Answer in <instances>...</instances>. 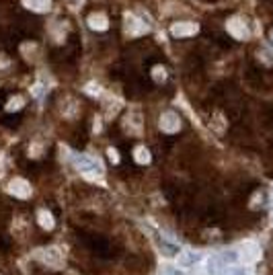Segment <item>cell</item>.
<instances>
[{"label": "cell", "mask_w": 273, "mask_h": 275, "mask_svg": "<svg viewBox=\"0 0 273 275\" xmlns=\"http://www.w3.org/2000/svg\"><path fill=\"white\" fill-rule=\"evenodd\" d=\"M72 164L83 173L85 177H91V179H97V177H103V164L92 158V156H87V154H72Z\"/></svg>", "instance_id": "obj_1"}, {"label": "cell", "mask_w": 273, "mask_h": 275, "mask_svg": "<svg viewBox=\"0 0 273 275\" xmlns=\"http://www.w3.org/2000/svg\"><path fill=\"white\" fill-rule=\"evenodd\" d=\"M35 257L51 269H62L64 267V255H62L60 249H56V246H47V249L35 251Z\"/></svg>", "instance_id": "obj_2"}, {"label": "cell", "mask_w": 273, "mask_h": 275, "mask_svg": "<svg viewBox=\"0 0 273 275\" xmlns=\"http://www.w3.org/2000/svg\"><path fill=\"white\" fill-rule=\"evenodd\" d=\"M158 126H160V130L165 132V134H175V132L181 130V117L177 115L175 111H165V113L160 115Z\"/></svg>", "instance_id": "obj_3"}, {"label": "cell", "mask_w": 273, "mask_h": 275, "mask_svg": "<svg viewBox=\"0 0 273 275\" xmlns=\"http://www.w3.org/2000/svg\"><path fill=\"white\" fill-rule=\"evenodd\" d=\"M148 29H150V27H148L142 19H138L136 15H132V12H128V15H126V33H128L130 37L144 35V33H148Z\"/></svg>", "instance_id": "obj_4"}, {"label": "cell", "mask_w": 273, "mask_h": 275, "mask_svg": "<svg viewBox=\"0 0 273 275\" xmlns=\"http://www.w3.org/2000/svg\"><path fill=\"white\" fill-rule=\"evenodd\" d=\"M197 31H199L197 23H191V21H179V23H175L171 27V35L173 37H179V39L191 37V35H195Z\"/></svg>", "instance_id": "obj_5"}, {"label": "cell", "mask_w": 273, "mask_h": 275, "mask_svg": "<svg viewBox=\"0 0 273 275\" xmlns=\"http://www.w3.org/2000/svg\"><path fill=\"white\" fill-rule=\"evenodd\" d=\"M199 263H201V255L195 253V251H183V253L177 255V267L183 269V271L193 269Z\"/></svg>", "instance_id": "obj_6"}, {"label": "cell", "mask_w": 273, "mask_h": 275, "mask_svg": "<svg viewBox=\"0 0 273 275\" xmlns=\"http://www.w3.org/2000/svg\"><path fill=\"white\" fill-rule=\"evenodd\" d=\"M8 193L15 195V197H21V199H27L31 195V185L27 183L25 179L17 177V179H12V181L8 183Z\"/></svg>", "instance_id": "obj_7"}, {"label": "cell", "mask_w": 273, "mask_h": 275, "mask_svg": "<svg viewBox=\"0 0 273 275\" xmlns=\"http://www.w3.org/2000/svg\"><path fill=\"white\" fill-rule=\"evenodd\" d=\"M226 29H228V33L234 37V39H247V37H249L247 25H244L240 19H230V21L226 23Z\"/></svg>", "instance_id": "obj_8"}, {"label": "cell", "mask_w": 273, "mask_h": 275, "mask_svg": "<svg viewBox=\"0 0 273 275\" xmlns=\"http://www.w3.org/2000/svg\"><path fill=\"white\" fill-rule=\"evenodd\" d=\"M124 126H126V130H128L130 134L140 136V134H142V115H140L138 111H132V113L126 117Z\"/></svg>", "instance_id": "obj_9"}, {"label": "cell", "mask_w": 273, "mask_h": 275, "mask_svg": "<svg viewBox=\"0 0 273 275\" xmlns=\"http://www.w3.org/2000/svg\"><path fill=\"white\" fill-rule=\"evenodd\" d=\"M87 23H89L91 29H94V31H107L109 29V19L103 15V12H92Z\"/></svg>", "instance_id": "obj_10"}, {"label": "cell", "mask_w": 273, "mask_h": 275, "mask_svg": "<svg viewBox=\"0 0 273 275\" xmlns=\"http://www.w3.org/2000/svg\"><path fill=\"white\" fill-rule=\"evenodd\" d=\"M23 4L29 8V10H35V12H46L49 10V4L51 0H23Z\"/></svg>", "instance_id": "obj_11"}, {"label": "cell", "mask_w": 273, "mask_h": 275, "mask_svg": "<svg viewBox=\"0 0 273 275\" xmlns=\"http://www.w3.org/2000/svg\"><path fill=\"white\" fill-rule=\"evenodd\" d=\"M37 222H39V226H42V228L51 230L53 224H56V220H53L51 212H47V210H39V212H37Z\"/></svg>", "instance_id": "obj_12"}, {"label": "cell", "mask_w": 273, "mask_h": 275, "mask_svg": "<svg viewBox=\"0 0 273 275\" xmlns=\"http://www.w3.org/2000/svg\"><path fill=\"white\" fill-rule=\"evenodd\" d=\"M134 160L138 164H148L150 162V150L146 146H136L134 148Z\"/></svg>", "instance_id": "obj_13"}, {"label": "cell", "mask_w": 273, "mask_h": 275, "mask_svg": "<svg viewBox=\"0 0 273 275\" xmlns=\"http://www.w3.org/2000/svg\"><path fill=\"white\" fill-rule=\"evenodd\" d=\"M242 253H244V259H247V261H255L259 257V246L253 244V242H244L242 244Z\"/></svg>", "instance_id": "obj_14"}, {"label": "cell", "mask_w": 273, "mask_h": 275, "mask_svg": "<svg viewBox=\"0 0 273 275\" xmlns=\"http://www.w3.org/2000/svg\"><path fill=\"white\" fill-rule=\"evenodd\" d=\"M152 78L158 82V85H160V82H165L167 80V68L165 66H154L152 68Z\"/></svg>", "instance_id": "obj_15"}, {"label": "cell", "mask_w": 273, "mask_h": 275, "mask_svg": "<svg viewBox=\"0 0 273 275\" xmlns=\"http://www.w3.org/2000/svg\"><path fill=\"white\" fill-rule=\"evenodd\" d=\"M23 97H19V94H17V97H12L8 103H6V111H19V109L23 107Z\"/></svg>", "instance_id": "obj_16"}, {"label": "cell", "mask_w": 273, "mask_h": 275, "mask_svg": "<svg viewBox=\"0 0 273 275\" xmlns=\"http://www.w3.org/2000/svg\"><path fill=\"white\" fill-rule=\"evenodd\" d=\"M107 154H109V158H111L113 162H119V154H117V150H115V148H109V152H107Z\"/></svg>", "instance_id": "obj_17"}, {"label": "cell", "mask_w": 273, "mask_h": 275, "mask_svg": "<svg viewBox=\"0 0 273 275\" xmlns=\"http://www.w3.org/2000/svg\"><path fill=\"white\" fill-rule=\"evenodd\" d=\"M271 39H273V31H271Z\"/></svg>", "instance_id": "obj_18"}]
</instances>
